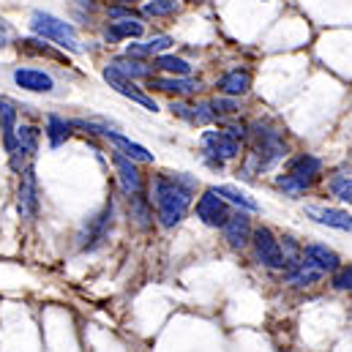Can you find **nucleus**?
I'll return each instance as SVG.
<instances>
[{"instance_id": "nucleus-1", "label": "nucleus", "mask_w": 352, "mask_h": 352, "mask_svg": "<svg viewBox=\"0 0 352 352\" xmlns=\"http://www.w3.org/2000/svg\"><path fill=\"white\" fill-rule=\"evenodd\" d=\"M197 188H199V180L197 175H188V173H159L151 177L148 199L153 205L159 227L175 230L186 221V216L194 205Z\"/></svg>"}, {"instance_id": "nucleus-2", "label": "nucleus", "mask_w": 352, "mask_h": 352, "mask_svg": "<svg viewBox=\"0 0 352 352\" xmlns=\"http://www.w3.org/2000/svg\"><path fill=\"white\" fill-rule=\"evenodd\" d=\"M249 140H252V151L246 153L243 162V175L254 177L270 173L273 167H278L287 156H289V145L281 129L270 126V123H249Z\"/></svg>"}, {"instance_id": "nucleus-3", "label": "nucleus", "mask_w": 352, "mask_h": 352, "mask_svg": "<svg viewBox=\"0 0 352 352\" xmlns=\"http://www.w3.org/2000/svg\"><path fill=\"white\" fill-rule=\"evenodd\" d=\"M199 151H202V164L213 173L224 170L227 162H235L243 156V140L232 137L230 131H224L221 126L219 129H208L202 131L199 137Z\"/></svg>"}, {"instance_id": "nucleus-4", "label": "nucleus", "mask_w": 352, "mask_h": 352, "mask_svg": "<svg viewBox=\"0 0 352 352\" xmlns=\"http://www.w3.org/2000/svg\"><path fill=\"white\" fill-rule=\"evenodd\" d=\"M30 30H33L38 38L52 41V44L60 47V50H69V52H74V55H82V52H85L82 41H80V36H77V30H74V25L66 22V19H60V16H55V14L33 11V16H30Z\"/></svg>"}, {"instance_id": "nucleus-5", "label": "nucleus", "mask_w": 352, "mask_h": 352, "mask_svg": "<svg viewBox=\"0 0 352 352\" xmlns=\"http://www.w3.org/2000/svg\"><path fill=\"white\" fill-rule=\"evenodd\" d=\"M112 227H115V202L109 199L101 210H96L88 221L82 224V230H80V235H77L80 252H96V249H101V246L109 241Z\"/></svg>"}, {"instance_id": "nucleus-6", "label": "nucleus", "mask_w": 352, "mask_h": 352, "mask_svg": "<svg viewBox=\"0 0 352 352\" xmlns=\"http://www.w3.org/2000/svg\"><path fill=\"white\" fill-rule=\"evenodd\" d=\"M254 249V260L267 267V270H287V254H284V246H281V238L270 230V227H254L252 232V243Z\"/></svg>"}, {"instance_id": "nucleus-7", "label": "nucleus", "mask_w": 352, "mask_h": 352, "mask_svg": "<svg viewBox=\"0 0 352 352\" xmlns=\"http://www.w3.org/2000/svg\"><path fill=\"white\" fill-rule=\"evenodd\" d=\"M191 208H194V216H197L205 227H210V230H221L224 221H227L230 213H232V205H230L213 186H208V188L202 191V197H199Z\"/></svg>"}, {"instance_id": "nucleus-8", "label": "nucleus", "mask_w": 352, "mask_h": 352, "mask_svg": "<svg viewBox=\"0 0 352 352\" xmlns=\"http://www.w3.org/2000/svg\"><path fill=\"white\" fill-rule=\"evenodd\" d=\"M322 173H325L322 159H317V156H311V153H298V156H292V159L287 162V170H284V175L292 177L303 191L314 188V186L325 177Z\"/></svg>"}, {"instance_id": "nucleus-9", "label": "nucleus", "mask_w": 352, "mask_h": 352, "mask_svg": "<svg viewBox=\"0 0 352 352\" xmlns=\"http://www.w3.org/2000/svg\"><path fill=\"white\" fill-rule=\"evenodd\" d=\"M252 232H254L252 213H249V210H238V208L230 213V219H227L224 227H221V235H224L227 246L235 249V252L249 249V243H252Z\"/></svg>"}, {"instance_id": "nucleus-10", "label": "nucleus", "mask_w": 352, "mask_h": 352, "mask_svg": "<svg viewBox=\"0 0 352 352\" xmlns=\"http://www.w3.org/2000/svg\"><path fill=\"white\" fill-rule=\"evenodd\" d=\"M38 205H41V199H38V177L28 167V170L19 173V188H16V208H19V216H22L25 221H33V219L38 216Z\"/></svg>"}, {"instance_id": "nucleus-11", "label": "nucleus", "mask_w": 352, "mask_h": 352, "mask_svg": "<svg viewBox=\"0 0 352 352\" xmlns=\"http://www.w3.org/2000/svg\"><path fill=\"white\" fill-rule=\"evenodd\" d=\"M38 142H41V131H38L36 126H28V123L16 126V148L8 153V156H11V167H14L16 173L28 170L25 162H30V159L38 153Z\"/></svg>"}, {"instance_id": "nucleus-12", "label": "nucleus", "mask_w": 352, "mask_h": 352, "mask_svg": "<svg viewBox=\"0 0 352 352\" xmlns=\"http://www.w3.org/2000/svg\"><path fill=\"white\" fill-rule=\"evenodd\" d=\"M104 80L109 82V88H115L120 96H126V98H131V101L142 104V107H145V109H151V112H159V104H156V98H153V96H148V93L140 88L134 80L123 77V74H120L118 69H112L109 63L104 66Z\"/></svg>"}, {"instance_id": "nucleus-13", "label": "nucleus", "mask_w": 352, "mask_h": 352, "mask_svg": "<svg viewBox=\"0 0 352 352\" xmlns=\"http://www.w3.org/2000/svg\"><path fill=\"white\" fill-rule=\"evenodd\" d=\"M306 216L328 230H339V232H352V213L344 208H328V205H309Z\"/></svg>"}, {"instance_id": "nucleus-14", "label": "nucleus", "mask_w": 352, "mask_h": 352, "mask_svg": "<svg viewBox=\"0 0 352 352\" xmlns=\"http://www.w3.org/2000/svg\"><path fill=\"white\" fill-rule=\"evenodd\" d=\"M112 164H115V173H118L120 191H123L126 197L145 191V177L140 173V164H137V162H131V159L123 156V153H112Z\"/></svg>"}, {"instance_id": "nucleus-15", "label": "nucleus", "mask_w": 352, "mask_h": 352, "mask_svg": "<svg viewBox=\"0 0 352 352\" xmlns=\"http://www.w3.org/2000/svg\"><path fill=\"white\" fill-rule=\"evenodd\" d=\"M300 260L306 265H311L314 270H320L322 276L336 273L339 265H342V257H339L331 246H325V243H306V246L300 249Z\"/></svg>"}, {"instance_id": "nucleus-16", "label": "nucleus", "mask_w": 352, "mask_h": 352, "mask_svg": "<svg viewBox=\"0 0 352 352\" xmlns=\"http://www.w3.org/2000/svg\"><path fill=\"white\" fill-rule=\"evenodd\" d=\"M104 140H109L115 148H118V153H123V156H129L131 162H137V164H153V153L145 148V145H140V142H134V140H129L126 134H120V131H115V129H109L107 134H104Z\"/></svg>"}, {"instance_id": "nucleus-17", "label": "nucleus", "mask_w": 352, "mask_h": 352, "mask_svg": "<svg viewBox=\"0 0 352 352\" xmlns=\"http://www.w3.org/2000/svg\"><path fill=\"white\" fill-rule=\"evenodd\" d=\"M14 82L28 93H52L55 90V80L52 74L41 72V69H16L14 72Z\"/></svg>"}, {"instance_id": "nucleus-18", "label": "nucleus", "mask_w": 352, "mask_h": 352, "mask_svg": "<svg viewBox=\"0 0 352 352\" xmlns=\"http://www.w3.org/2000/svg\"><path fill=\"white\" fill-rule=\"evenodd\" d=\"M16 104L8 96H0V134L6 142V153H11L16 148Z\"/></svg>"}, {"instance_id": "nucleus-19", "label": "nucleus", "mask_w": 352, "mask_h": 352, "mask_svg": "<svg viewBox=\"0 0 352 352\" xmlns=\"http://www.w3.org/2000/svg\"><path fill=\"white\" fill-rule=\"evenodd\" d=\"M216 90H219L221 96H232V98L246 96V93L252 90V72H246V69H232V72H227L224 77L216 80Z\"/></svg>"}, {"instance_id": "nucleus-20", "label": "nucleus", "mask_w": 352, "mask_h": 352, "mask_svg": "<svg viewBox=\"0 0 352 352\" xmlns=\"http://www.w3.org/2000/svg\"><path fill=\"white\" fill-rule=\"evenodd\" d=\"M148 85L162 93H175V96H197L199 93V80H188V77H148Z\"/></svg>"}, {"instance_id": "nucleus-21", "label": "nucleus", "mask_w": 352, "mask_h": 352, "mask_svg": "<svg viewBox=\"0 0 352 352\" xmlns=\"http://www.w3.org/2000/svg\"><path fill=\"white\" fill-rule=\"evenodd\" d=\"M126 202H129V216H131V221H134L140 230H151L153 221H156V213H153V205H151L148 194H145V191L129 194Z\"/></svg>"}, {"instance_id": "nucleus-22", "label": "nucleus", "mask_w": 352, "mask_h": 352, "mask_svg": "<svg viewBox=\"0 0 352 352\" xmlns=\"http://www.w3.org/2000/svg\"><path fill=\"white\" fill-rule=\"evenodd\" d=\"M145 33V25L140 16H123V19H112L109 28L104 30V38L107 41H123V38H140Z\"/></svg>"}, {"instance_id": "nucleus-23", "label": "nucleus", "mask_w": 352, "mask_h": 352, "mask_svg": "<svg viewBox=\"0 0 352 352\" xmlns=\"http://www.w3.org/2000/svg\"><path fill=\"white\" fill-rule=\"evenodd\" d=\"M284 273V281L289 284V287H298V289H306V287H314V284H320L325 276L320 273V270H314L311 265H306L303 260H298V263H292L287 270H281Z\"/></svg>"}, {"instance_id": "nucleus-24", "label": "nucleus", "mask_w": 352, "mask_h": 352, "mask_svg": "<svg viewBox=\"0 0 352 352\" xmlns=\"http://www.w3.org/2000/svg\"><path fill=\"white\" fill-rule=\"evenodd\" d=\"M232 208H238V210H249V213H260V202L252 197V194H246L243 188H238V186H232V183H224V186H213Z\"/></svg>"}, {"instance_id": "nucleus-25", "label": "nucleus", "mask_w": 352, "mask_h": 352, "mask_svg": "<svg viewBox=\"0 0 352 352\" xmlns=\"http://www.w3.org/2000/svg\"><path fill=\"white\" fill-rule=\"evenodd\" d=\"M153 69L162 72V74H167V77H188V74L194 72V66H191L186 58L170 55V52L156 55V58H153Z\"/></svg>"}, {"instance_id": "nucleus-26", "label": "nucleus", "mask_w": 352, "mask_h": 352, "mask_svg": "<svg viewBox=\"0 0 352 352\" xmlns=\"http://www.w3.org/2000/svg\"><path fill=\"white\" fill-rule=\"evenodd\" d=\"M109 66L112 69H118L123 77H129V80H148L151 74H153V66H148L145 60H137V58H129V55H120V58H115V60H109Z\"/></svg>"}, {"instance_id": "nucleus-27", "label": "nucleus", "mask_w": 352, "mask_h": 352, "mask_svg": "<svg viewBox=\"0 0 352 352\" xmlns=\"http://www.w3.org/2000/svg\"><path fill=\"white\" fill-rule=\"evenodd\" d=\"M50 148H60L69 137H72V120L60 118V115H47V129H44Z\"/></svg>"}, {"instance_id": "nucleus-28", "label": "nucleus", "mask_w": 352, "mask_h": 352, "mask_svg": "<svg viewBox=\"0 0 352 352\" xmlns=\"http://www.w3.org/2000/svg\"><path fill=\"white\" fill-rule=\"evenodd\" d=\"M210 109H213V115H216V120H224V118H235L238 115V109H241V104H238V98H232V96H216V98H210Z\"/></svg>"}, {"instance_id": "nucleus-29", "label": "nucleus", "mask_w": 352, "mask_h": 352, "mask_svg": "<svg viewBox=\"0 0 352 352\" xmlns=\"http://www.w3.org/2000/svg\"><path fill=\"white\" fill-rule=\"evenodd\" d=\"M328 188L342 205H352V175H333Z\"/></svg>"}, {"instance_id": "nucleus-30", "label": "nucleus", "mask_w": 352, "mask_h": 352, "mask_svg": "<svg viewBox=\"0 0 352 352\" xmlns=\"http://www.w3.org/2000/svg\"><path fill=\"white\" fill-rule=\"evenodd\" d=\"M177 11H180L177 0H148L142 8L145 16H175Z\"/></svg>"}, {"instance_id": "nucleus-31", "label": "nucleus", "mask_w": 352, "mask_h": 352, "mask_svg": "<svg viewBox=\"0 0 352 352\" xmlns=\"http://www.w3.org/2000/svg\"><path fill=\"white\" fill-rule=\"evenodd\" d=\"M44 41H36V38H25V41H19V50L25 52V55H44V58H52V60H60V63H66L69 66V60L60 55V52H55V50H50V47H41Z\"/></svg>"}, {"instance_id": "nucleus-32", "label": "nucleus", "mask_w": 352, "mask_h": 352, "mask_svg": "<svg viewBox=\"0 0 352 352\" xmlns=\"http://www.w3.org/2000/svg\"><path fill=\"white\" fill-rule=\"evenodd\" d=\"M210 123H216L210 101H194L191 104V126H210Z\"/></svg>"}, {"instance_id": "nucleus-33", "label": "nucleus", "mask_w": 352, "mask_h": 352, "mask_svg": "<svg viewBox=\"0 0 352 352\" xmlns=\"http://www.w3.org/2000/svg\"><path fill=\"white\" fill-rule=\"evenodd\" d=\"M331 284L339 292H352V263H342L336 273H331Z\"/></svg>"}, {"instance_id": "nucleus-34", "label": "nucleus", "mask_w": 352, "mask_h": 352, "mask_svg": "<svg viewBox=\"0 0 352 352\" xmlns=\"http://www.w3.org/2000/svg\"><path fill=\"white\" fill-rule=\"evenodd\" d=\"M273 186H276L278 191H284L287 197H292V199H300V197L306 194V191H303V188H300V186H298V183H295L292 177L284 175V173H281V175H276V180H273Z\"/></svg>"}, {"instance_id": "nucleus-35", "label": "nucleus", "mask_w": 352, "mask_h": 352, "mask_svg": "<svg viewBox=\"0 0 352 352\" xmlns=\"http://www.w3.org/2000/svg\"><path fill=\"white\" fill-rule=\"evenodd\" d=\"M173 44H175V41H173L170 36H153L151 41H145V50H148V55H151V58H156V55L167 52Z\"/></svg>"}, {"instance_id": "nucleus-36", "label": "nucleus", "mask_w": 352, "mask_h": 352, "mask_svg": "<svg viewBox=\"0 0 352 352\" xmlns=\"http://www.w3.org/2000/svg\"><path fill=\"white\" fill-rule=\"evenodd\" d=\"M170 109H173V115H175V118L186 120V123H191V104H186V101H173V104H170Z\"/></svg>"}, {"instance_id": "nucleus-37", "label": "nucleus", "mask_w": 352, "mask_h": 352, "mask_svg": "<svg viewBox=\"0 0 352 352\" xmlns=\"http://www.w3.org/2000/svg\"><path fill=\"white\" fill-rule=\"evenodd\" d=\"M11 38H14V30H11V25H8L6 19H0V47H6Z\"/></svg>"}, {"instance_id": "nucleus-38", "label": "nucleus", "mask_w": 352, "mask_h": 352, "mask_svg": "<svg viewBox=\"0 0 352 352\" xmlns=\"http://www.w3.org/2000/svg\"><path fill=\"white\" fill-rule=\"evenodd\" d=\"M112 3H118V6H137V3H142V0H112Z\"/></svg>"}]
</instances>
